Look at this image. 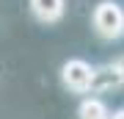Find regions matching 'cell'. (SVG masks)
Wrapping results in <instances>:
<instances>
[{
	"mask_svg": "<svg viewBox=\"0 0 124 119\" xmlns=\"http://www.w3.org/2000/svg\"><path fill=\"white\" fill-rule=\"evenodd\" d=\"M94 28L102 39H119L124 33V11L113 0H102L94 9Z\"/></svg>",
	"mask_w": 124,
	"mask_h": 119,
	"instance_id": "6da1fadb",
	"label": "cell"
},
{
	"mask_svg": "<svg viewBox=\"0 0 124 119\" xmlns=\"http://www.w3.org/2000/svg\"><path fill=\"white\" fill-rule=\"evenodd\" d=\"M91 75H94L91 64H85L83 58H69L61 66V80L72 92H88L91 89Z\"/></svg>",
	"mask_w": 124,
	"mask_h": 119,
	"instance_id": "7a4b0ae2",
	"label": "cell"
},
{
	"mask_svg": "<svg viewBox=\"0 0 124 119\" xmlns=\"http://www.w3.org/2000/svg\"><path fill=\"white\" fill-rule=\"evenodd\" d=\"M124 83V64H105L99 69H94L91 75V89L94 92H108Z\"/></svg>",
	"mask_w": 124,
	"mask_h": 119,
	"instance_id": "3957f363",
	"label": "cell"
},
{
	"mask_svg": "<svg viewBox=\"0 0 124 119\" xmlns=\"http://www.w3.org/2000/svg\"><path fill=\"white\" fill-rule=\"evenodd\" d=\"M31 11L41 22H58L66 11V3L63 0H31Z\"/></svg>",
	"mask_w": 124,
	"mask_h": 119,
	"instance_id": "277c9868",
	"label": "cell"
},
{
	"mask_svg": "<svg viewBox=\"0 0 124 119\" xmlns=\"http://www.w3.org/2000/svg\"><path fill=\"white\" fill-rule=\"evenodd\" d=\"M77 116H80V119H110V114H108V108H105V102H102V100H94V97L80 102Z\"/></svg>",
	"mask_w": 124,
	"mask_h": 119,
	"instance_id": "5b68a950",
	"label": "cell"
},
{
	"mask_svg": "<svg viewBox=\"0 0 124 119\" xmlns=\"http://www.w3.org/2000/svg\"><path fill=\"white\" fill-rule=\"evenodd\" d=\"M110 119H124V108H121V111H116V114H113Z\"/></svg>",
	"mask_w": 124,
	"mask_h": 119,
	"instance_id": "8992f818",
	"label": "cell"
}]
</instances>
